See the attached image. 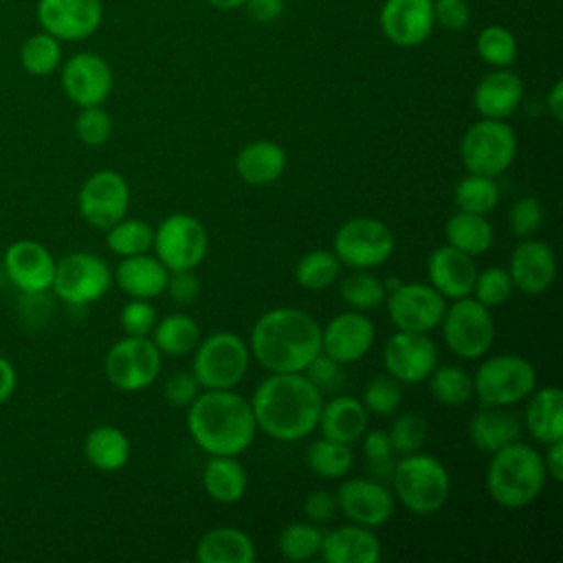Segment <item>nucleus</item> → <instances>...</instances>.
Returning <instances> with one entry per match:
<instances>
[{"mask_svg": "<svg viewBox=\"0 0 563 563\" xmlns=\"http://www.w3.org/2000/svg\"><path fill=\"white\" fill-rule=\"evenodd\" d=\"M321 405V391L303 372L271 374L251 398L257 429L282 442L308 438L319 424Z\"/></svg>", "mask_w": 563, "mask_h": 563, "instance_id": "nucleus-1", "label": "nucleus"}, {"mask_svg": "<svg viewBox=\"0 0 563 563\" xmlns=\"http://www.w3.org/2000/svg\"><path fill=\"white\" fill-rule=\"evenodd\" d=\"M249 350L271 374L303 372L321 352V325L306 310L273 308L253 323Z\"/></svg>", "mask_w": 563, "mask_h": 563, "instance_id": "nucleus-2", "label": "nucleus"}, {"mask_svg": "<svg viewBox=\"0 0 563 563\" xmlns=\"http://www.w3.org/2000/svg\"><path fill=\"white\" fill-rule=\"evenodd\" d=\"M187 431L209 455H240L257 431L251 400L233 389H205L187 407Z\"/></svg>", "mask_w": 563, "mask_h": 563, "instance_id": "nucleus-3", "label": "nucleus"}, {"mask_svg": "<svg viewBox=\"0 0 563 563\" xmlns=\"http://www.w3.org/2000/svg\"><path fill=\"white\" fill-rule=\"evenodd\" d=\"M486 468V490L490 499L508 510L530 506L545 486L543 455L517 440L490 453Z\"/></svg>", "mask_w": 563, "mask_h": 563, "instance_id": "nucleus-4", "label": "nucleus"}, {"mask_svg": "<svg viewBox=\"0 0 563 563\" xmlns=\"http://www.w3.org/2000/svg\"><path fill=\"white\" fill-rule=\"evenodd\" d=\"M389 482L398 501L418 517L438 512L451 493V477L444 464L420 451L396 460Z\"/></svg>", "mask_w": 563, "mask_h": 563, "instance_id": "nucleus-5", "label": "nucleus"}, {"mask_svg": "<svg viewBox=\"0 0 563 563\" xmlns=\"http://www.w3.org/2000/svg\"><path fill=\"white\" fill-rule=\"evenodd\" d=\"M194 352L191 374L202 389H233L246 376L251 350L235 332H213L200 339Z\"/></svg>", "mask_w": 563, "mask_h": 563, "instance_id": "nucleus-6", "label": "nucleus"}, {"mask_svg": "<svg viewBox=\"0 0 563 563\" xmlns=\"http://www.w3.org/2000/svg\"><path fill=\"white\" fill-rule=\"evenodd\" d=\"M537 387L532 363L519 354L486 358L473 376V394L484 407H510L526 400Z\"/></svg>", "mask_w": 563, "mask_h": 563, "instance_id": "nucleus-7", "label": "nucleus"}, {"mask_svg": "<svg viewBox=\"0 0 563 563\" xmlns=\"http://www.w3.org/2000/svg\"><path fill=\"white\" fill-rule=\"evenodd\" d=\"M517 134L501 119L475 121L460 141V158L468 174L501 176L515 161Z\"/></svg>", "mask_w": 563, "mask_h": 563, "instance_id": "nucleus-8", "label": "nucleus"}, {"mask_svg": "<svg viewBox=\"0 0 563 563\" xmlns=\"http://www.w3.org/2000/svg\"><path fill=\"white\" fill-rule=\"evenodd\" d=\"M440 325L446 347L460 358L475 361L493 347L495 321L490 317V308L482 306L471 295L453 299L444 310Z\"/></svg>", "mask_w": 563, "mask_h": 563, "instance_id": "nucleus-9", "label": "nucleus"}, {"mask_svg": "<svg viewBox=\"0 0 563 563\" xmlns=\"http://www.w3.org/2000/svg\"><path fill=\"white\" fill-rule=\"evenodd\" d=\"M332 253L350 268H376L385 264L396 246L391 229L378 218H350L345 220L332 242Z\"/></svg>", "mask_w": 563, "mask_h": 563, "instance_id": "nucleus-10", "label": "nucleus"}, {"mask_svg": "<svg viewBox=\"0 0 563 563\" xmlns=\"http://www.w3.org/2000/svg\"><path fill=\"white\" fill-rule=\"evenodd\" d=\"M152 249L169 273L196 271V266L207 257L209 233L198 218L176 211L154 229Z\"/></svg>", "mask_w": 563, "mask_h": 563, "instance_id": "nucleus-11", "label": "nucleus"}, {"mask_svg": "<svg viewBox=\"0 0 563 563\" xmlns=\"http://www.w3.org/2000/svg\"><path fill=\"white\" fill-rule=\"evenodd\" d=\"M163 354L150 336H123L106 352L103 372L121 391L147 389L161 372Z\"/></svg>", "mask_w": 563, "mask_h": 563, "instance_id": "nucleus-12", "label": "nucleus"}, {"mask_svg": "<svg viewBox=\"0 0 563 563\" xmlns=\"http://www.w3.org/2000/svg\"><path fill=\"white\" fill-rule=\"evenodd\" d=\"M112 284V271L103 257L86 251H75L57 260L53 292L70 303L86 306L101 299Z\"/></svg>", "mask_w": 563, "mask_h": 563, "instance_id": "nucleus-13", "label": "nucleus"}, {"mask_svg": "<svg viewBox=\"0 0 563 563\" xmlns=\"http://www.w3.org/2000/svg\"><path fill=\"white\" fill-rule=\"evenodd\" d=\"M77 207L90 227L106 231L125 218L130 207V185L119 172L99 169L84 180L77 194Z\"/></svg>", "mask_w": 563, "mask_h": 563, "instance_id": "nucleus-14", "label": "nucleus"}, {"mask_svg": "<svg viewBox=\"0 0 563 563\" xmlns=\"http://www.w3.org/2000/svg\"><path fill=\"white\" fill-rule=\"evenodd\" d=\"M385 301L391 323L407 332H431L440 325L446 310L444 297L431 284L422 282L394 286Z\"/></svg>", "mask_w": 563, "mask_h": 563, "instance_id": "nucleus-15", "label": "nucleus"}, {"mask_svg": "<svg viewBox=\"0 0 563 563\" xmlns=\"http://www.w3.org/2000/svg\"><path fill=\"white\" fill-rule=\"evenodd\" d=\"M35 13L42 31L59 42L86 40L103 20L101 0H37Z\"/></svg>", "mask_w": 563, "mask_h": 563, "instance_id": "nucleus-16", "label": "nucleus"}, {"mask_svg": "<svg viewBox=\"0 0 563 563\" xmlns=\"http://www.w3.org/2000/svg\"><path fill=\"white\" fill-rule=\"evenodd\" d=\"M114 86L110 64L90 51L75 53L62 66L64 95L79 108L101 106Z\"/></svg>", "mask_w": 563, "mask_h": 563, "instance_id": "nucleus-17", "label": "nucleus"}, {"mask_svg": "<svg viewBox=\"0 0 563 563\" xmlns=\"http://www.w3.org/2000/svg\"><path fill=\"white\" fill-rule=\"evenodd\" d=\"M336 508L347 517L352 523L365 528H378L387 523L394 515V495L374 477H352L345 479L336 493Z\"/></svg>", "mask_w": 563, "mask_h": 563, "instance_id": "nucleus-18", "label": "nucleus"}, {"mask_svg": "<svg viewBox=\"0 0 563 563\" xmlns=\"http://www.w3.org/2000/svg\"><path fill=\"white\" fill-rule=\"evenodd\" d=\"M383 365L402 385L422 383L438 365V347L427 332L398 330L383 350Z\"/></svg>", "mask_w": 563, "mask_h": 563, "instance_id": "nucleus-19", "label": "nucleus"}, {"mask_svg": "<svg viewBox=\"0 0 563 563\" xmlns=\"http://www.w3.org/2000/svg\"><path fill=\"white\" fill-rule=\"evenodd\" d=\"M2 264L13 286L26 295H42L53 286L57 260L37 240H15L9 244Z\"/></svg>", "mask_w": 563, "mask_h": 563, "instance_id": "nucleus-20", "label": "nucleus"}, {"mask_svg": "<svg viewBox=\"0 0 563 563\" xmlns=\"http://www.w3.org/2000/svg\"><path fill=\"white\" fill-rule=\"evenodd\" d=\"M376 328L361 310L336 314L321 328V352L341 365L361 361L374 345Z\"/></svg>", "mask_w": 563, "mask_h": 563, "instance_id": "nucleus-21", "label": "nucleus"}, {"mask_svg": "<svg viewBox=\"0 0 563 563\" xmlns=\"http://www.w3.org/2000/svg\"><path fill=\"white\" fill-rule=\"evenodd\" d=\"M378 24L383 35L402 48L420 46L433 31V2L431 0H385L380 7Z\"/></svg>", "mask_w": 563, "mask_h": 563, "instance_id": "nucleus-22", "label": "nucleus"}, {"mask_svg": "<svg viewBox=\"0 0 563 563\" xmlns=\"http://www.w3.org/2000/svg\"><path fill=\"white\" fill-rule=\"evenodd\" d=\"M508 275L512 286L526 295L545 292L556 277V257L552 246L543 240L521 238L510 253Z\"/></svg>", "mask_w": 563, "mask_h": 563, "instance_id": "nucleus-23", "label": "nucleus"}, {"mask_svg": "<svg viewBox=\"0 0 563 563\" xmlns=\"http://www.w3.org/2000/svg\"><path fill=\"white\" fill-rule=\"evenodd\" d=\"M427 277L444 299H460L473 292L477 266L473 255L446 244L431 251L427 260Z\"/></svg>", "mask_w": 563, "mask_h": 563, "instance_id": "nucleus-24", "label": "nucleus"}, {"mask_svg": "<svg viewBox=\"0 0 563 563\" xmlns=\"http://www.w3.org/2000/svg\"><path fill=\"white\" fill-rule=\"evenodd\" d=\"M523 101V81L508 68H495L484 75L473 92V106L482 119L506 121Z\"/></svg>", "mask_w": 563, "mask_h": 563, "instance_id": "nucleus-25", "label": "nucleus"}, {"mask_svg": "<svg viewBox=\"0 0 563 563\" xmlns=\"http://www.w3.org/2000/svg\"><path fill=\"white\" fill-rule=\"evenodd\" d=\"M319 554L325 563H378L383 550L372 528L352 523L325 532Z\"/></svg>", "mask_w": 563, "mask_h": 563, "instance_id": "nucleus-26", "label": "nucleus"}, {"mask_svg": "<svg viewBox=\"0 0 563 563\" xmlns=\"http://www.w3.org/2000/svg\"><path fill=\"white\" fill-rule=\"evenodd\" d=\"M169 279L167 266L147 253L123 257L114 271L117 286L132 299H154L165 292Z\"/></svg>", "mask_w": 563, "mask_h": 563, "instance_id": "nucleus-27", "label": "nucleus"}, {"mask_svg": "<svg viewBox=\"0 0 563 563\" xmlns=\"http://www.w3.org/2000/svg\"><path fill=\"white\" fill-rule=\"evenodd\" d=\"M471 442L486 453H495L521 438V420L506 407H484L468 420Z\"/></svg>", "mask_w": 563, "mask_h": 563, "instance_id": "nucleus-28", "label": "nucleus"}, {"mask_svg": "<svg viewBox=\"0 0 563 563\" xmlns=\"http://www.w3.org/2000/svg\"><path fill=\"white\" fill-rule=\"evenodd\" d=\"M523 424L528 433L541 442L550 444L563 438V391L556 385L541 387L528 396Z\"/></svg>", "mask_w": 563, "mask_h": 563, "instance_id": "nucleus-29", "label": "nucleus"}, {"mask_svg": "<svg viewBox=\"0 0 563 563\" xmlns=\"http://www.w3.org/2000/svg\"><path fill=\"white\" fill-rule=\"evenodd\" d=\"M286 169V152L282 145L268 139L246 143L235 156L238 176L253 187L275 183Z\"/></svg>", "mask_w": 563, "mask_h": 563, "instance_id": "nucleus-30", "label": "nucleus"}, {"mask_svg": "<svg viewBox=\"0 0 563 563\" xmlns=\"http://www.w3.org/2000/svg\"><path fill=\"white\" fill-rule=\"evenodd\" d=\"M317 427L323 438L354 444L367 429V409L352 396H332L321 405Z\"/></svg>", "mask_w": 563, "mask_h": 563, "instance_id": "nucleus-31", "label": "nucleus"}, {"mask_svg": "<svg viewBox=\"0 0 563 563\" xmlns=\"http://www.w3.org/2000/svg\"><path fill=\"white\" fill-rule=\"evenodd\" d=\"M196 559L200 563H255L257 550L244 530L233 526H218L200 537L196 545Z\"/></svg>", "mask_w": 563, "mask_h": 563, "instance_id": "nucleus-32", "label": "nucleus"}, {"mask_svg": "<svg viewBox=\"0 0 563 563\" xmlns=\"http://www.w3.org/2000/svg\"><path fill=\"white\" fill-rule=\"evenodd\" d=\"M202 488L218 504H235L244 497L249 477L235 455H211L202 468Z\"/></svg>", "mask_w": 563, "mask_h": 563, "instance_id": "nucleus-33", "label": "nucleus"}, {"mask_svg": "<svg viewBox=\"0 0 563 563\" xmlns=\"http://www.w3.org/2000/svg\"><path fill=\"white\" fill-rule=\"evenodd\" d=\"M84 455L90 466L103 473L119 471L130 460V440L114 424H99L84 438Z\"/></svg>", "mask_w": 563, "mask_h": 563, "instance_id": "nucleus-34", "label": "nucleus"}, {"mask_svg": "<svg viewBox=\"0 0 563 563\" xmlns=\"http://www.w3.org/2000/svg\"><path fill=\"white\" fill-rule=\"evenodd\" d=\"M444 235L451 246L457 251H464L473 257L484 255L495 240L493 224L488 222L486 216L482 213H471V211H453L444 224Z\"/></svg>", "mask_w": 563, "mask_h": 563, "instance_id": "nucleus-35", "label": "nucleus"}, {"mask_svg": "<svg viewBox=\"0 0 563 563\" xmlns=\"http://www.w3.org/2000/svg\"><path fill=\"white\" fill-rule=\"evenodd\" d=\"M200 339V325L194 321V317L185 312H172L163 319H156V325L152 330L154 345L161 354L167 356H185L194 352Z\"/></svg>", "mask_w": 563, "mask_h": 563, "instance_id": "nucleus-36", "label": "nucleus"}, {"mask_svg": "<svg viewBox=\"0 0 563 563\" xmlns=\"http://www.w3.org/2000/svg\"><path fill=\"white\" fill-rule=\"evenodd\" d=\"M306 464L314 475H319L323 479H341L354 466L352 444L336 442V440L321 435L319 440H312L308 444Z\"/></svg>", "mask_w": 563, "mask_h": 563, "instance_id": "nucleus-37", "label": "nucleus"}, {"mask_svg": "<svg viewBox=\"0 0 563 563\" xmlns=\"http://www.w3.org/2000/svg\"><path fill=\"white\" fill-rule=\"evenodd\" d=\"M429 378L431 396L446 407H462L473 398V376L457 365H435Z\"/></svg>", "mask_w": 563, "mask_h": 563, "instance_id": "nucleus-38", "label": "nucleus"}, {"mask_svg": "<svg viewBox=\"0 0 563 563\" xmlns=\"http://www.w3.org/2000/svg\"><path fill=\"white\" fill-rule=\"evenodd\" d=\"M154 242V227L145 220L121 218L110 229H106V244L114 255L130 257L141 255L152 249Z\"/></svg>", "mask_w": 563, "mask_h": 563, "instance_id": "nucleus-39", "label": "nucleus"}, {"mask_svg": "<svg viewBox=\"0 0 563 563\" xmlns=\"http://www.w3.org/2000/svg\"><path fill=\"white\" fill-rule=\"evenodd\" d=\"M341 262L332 251L317 249L303 253L295 264V282L306 290H323L339 277Z\"/></svg>", "mask_w": 563, "mask_h": 563, "instance_id": "nucleus-40", "label": "nucleus"}, {"mask_svg": "<svg viewBox=\"0 0 563 563\" xmlns=\"http://www.w3.org/2000/svg\"><path fill=\"white\" fill-rule=\"evenodd\" d=\"M20 64L29 75H51L62 64V42L46 31L26 37L20 48Z\"/></svg>", "mask_w": 563, "mask_h": 563, "instance_id": "nucleus-41", "label": "nucleus"}, {"mask_svg": "<svg viewBox=\"0 0 563 563\" xmlns=\"http://www.w3.org/2000/svg\"><path fill=\"white\" fill-rule=\"evenodd\" d=\"M321 539H323V532L317 528V523L290 521L286 528H282V532L277 537V548L284 559L301 563V561H310L319 554Z\"/></svg>", "mask_w": 563, "mask_h": 563, "instance_id": "nucleus-42", "label": "nucleus"}, {"mask_svg": "<svg viewBox=\"0 0 563 563\" xmlns=\"http://www.w3.org/2000/svg\"><path fill=\"white\" fill-rule=\"evenodd\" d=\"M453 202L457 205V209L462 211H471V213H490L497 202H499V187L495 183V178L488 176H479V174H468L464 176L455 189H453Z\"/></svg>", "mask_w": 563, "mask_h": 563, "instance_id": "nucleus-43", "label": "nucleus"}, {"mask_svg": "<svg viewBox=\"0 0 563 563\" xmlns=\"http://www.w3.org/2000/svg\"><path fill=\"white\" fill-rule=\"evenodd\" d=\"M341 297L352 310H374L385 303L387 288L385 284L369 273V268H356L341 282Z\"/></svg>", "mask_w": 563, "mask_h": 563, "instance_id": "nucleus-44", "label": "nucleus"}, {"mask_svg": "<svg viewBox=\"0 0 563 563\" xmlns=\"http://www.w3.org/2000/svg\"><path fill=\"white\" fill-rule=\"evenodd\" d=\"M475 48L482 62L493 68H508L517 59V40L501 24L484 26L477 35Z\"/></svg>", "mask_w": 563, "mask_h": 563, "instance_id": "nucleus-45", "label": "nucleus"}, {"mask_svg": "<svg viewBox=\"0 0 563 563\" xmlns=\"http://www.w3.org/2000/svg\"><path fill=\"white\" fill-rule=\"evenodd\" d=\"M363 407L374 416H391L402 402V383L391 374H378L363 389Z\"/></svg>", "mask_w": 563, "mask_h": 563, "instance_id": "nucleus-46", "label": "nucleus"}, {"mask_svg": "<svg viewBox=\"0 0 563 563\" xmlns=\"http://www.w3.org/2000/svg\"><path fill=\"white\" fill-rule=\"evenodd\" d=\"M363 440V455H365V464H367V473L378 479V482H389L391 473H394V449L389 442L387 431L374 429V431H365L361 435Z\"/></svg>", "mask_w": 563, "mask_h": 563, "instance_id": "nucleus-47", "label": "nucleus"}, {"mask_svg": "<svg viewBox=\"0 0 563 563\" xmlns=\"http://www.w3.org/2000/svg\"><path fill=\"white\" fill-rule=\"evenodd\" d=\"M427 420L420 413L413 411H405L398 418H394L387 435L391 442L394 453L398 455H409L422 449L424 440H427Z\"/></svg>", "mask_w": 563, "mask_h": 563, "instance_id": "nucleus-48", "label": "nucleus"}, {"mask_svg": "<svg viewBox=\"0 0 563 563\" xmlns=\"http://www.w3.org/2000/svg\"><path fill=\"white\" fill-rule=\"evenodd\" d=\"M515 286H512V279L508 275V268H501V266H488L484 268L482 273L477 271V277H475V286H473V297L486 306V308H497V306H504L510 295H512Z\"/></svg>", "mask_w": 563, "mask_h": 563, "instance_id": "nucleus-49", "label": "nucleus"}, {"mask_svg": "<svg viewBox=\"0 0 563 563\" xmlns=\"http://www.w3.org/2000/svg\"><path fill=\"white\" fill-rule=\"evenodd\" d=\"M75 134L84 145L99 147L112 136V117L101 106L81 108L75 119Z\"/></svg>", "mask_w": 563, "mask_h": 563, "instance_id": "nucleus-50", "label": "nucleus"}, {"mask_svg": "<svg viewBox=\"0 0 563 563\" xmlns=\"http://www.w3.org/2000/svg\"><path fill=\"white\" fill-rule=\"evenodd\" d=\"M508 222L517 238H532L543 224L541 202L532 196H523V198L515 200V205L510 207V213H508Z\"/></svg>", "mask_w": 563, "mask_h": 563, "instance_id": "nucleus-51", "label": "nucleus"}, {"mask_svg": "<svg viewBox=\"0 0 563 563\" xmlns=\"http://www.w3.org/2000/svg\"><path fill=\"white\" fill-rule=\"evenodd\" d=\"M119 323L128 336H147L156 325V310L150 299H130L121 308Z\"/></svg>", "mask_w": 563, "mask_h": 563, "instance_id": "nucleus-52", "label": "nucleus"}, {"mask_svg": "<svg viewBox=\"0 0 563 563\" xmlns=\"http://www.w3.org/2000/svg\"><path fill=\"white\" fill-rule=\"evenodd\" d=\"M308 380L323 394V391H339L345 385V374L341 369V363L330 358L328 354L319 352L308 367L303 369Z\"/></svg>", "mask_w": 563, "mask_h": 563, "instance_id": "nucleus-53", "label": "nucleus"}, {"mask_svg": "<svg viewBox=\"0 0 563 563\" xmlns=\"http://www.w3.org/2000/svg\"><path fill=\"white\" fill-rule=\"evenodd\" d=\"M200 383L191 372H176L163 385V396L174 407H189L194 398L200 394Z\"/></svg>", "mask_w": 563, "mask_h": 563, "instance_id": "nucleus-54", "label": "nucleus"}, {"mask_svg": "<svg viewBox=\"0 0 563 563\" xmlns=\"http://www.w3.org/2000/svg\"><path fill=\"white\" fill-rule=\"evenodd\" d=\"M433 20L446 31H464L471 22V7L466 0H431Z\"/></svg>", "mask_w": 563, "mask_h": 563, "instance_id": "nucleus-55", "label": "nucleus"}, {"mask_svg": "<svg viewBox=\"0 0 563 563\" xmlns=\"http://www.w3.org/2000/svg\"><path fill=\"white\" fill-rule=\"evenodd\" d=\"M165 292L169 295V299L174 303L187 306V303H194L198 299L200 282L194 275V271H174V273H169Z\"/></svg>", "mask_w": 563, "mask_h": 563, "instance_id": "nucleus-56", "label": "nucleus"}, {"mask_svg": "<svg viewBox=\"0 0 563 563\" xmlns=\"http://www.w3.org/2000/svg\"><path fill=\"white\" fill-rule=\"evenodd\" d=\"M336 497L332 490H325V488H319V490H312L306 495L303 499V515L308 517V521L312 523H325L334 517L336 512Z\"/></svg>", "mask_w": 563, "mask_h": 563, "instance_id": "nucleus-57", "label": "nucleus"}, {"mask_svg": "<svg viewBox=\"0 0 563 563\" xmlns=\"http://www.w3.org/2000/svg\"><path fill=\"white\" fill-rule=\"evenodd\" d=\"M286 0H246L244 9L249 18L257 24H271L284 13Z\"/></svg>", "mask_w": 563, "mask_h": 563, "instance_id": "nucleus-58", "label": "nucleus"}, {"mask_svg": "<svg viewBox=\"0 0 563 563\" xmlns=\"http://www.w3.org/2000/svg\"><path fill=\"white\" fill-rule=\"evenodd\" d=\"M543 464H545V473H548L554 482H561V479H563V438L548 444Z\"/></svg>", "mask_w": 563, "mask_h": 563, "instance_id": "nucleus-59", "label": "nucleus"}, {"mask_svg": "<svg viewBox=\"0 0 563 563\" xmlns=\"http://www.w3.org/2000/svg\"><path fill=\"white\" fill-rule=\"evenodd\" d=\"M15 385H18L15 367L9 363V358L0 356V405L13 396Z\"/></svg>", "mask_w": 563, "mask_h": 563, "instance_id": "nucleus-60", "label": "nucleus"}, {"mask_svg": "<svg viewBox=\"0 0 563 563\" xmlns=\"http://www.w3.org/2000/svg\"><path fill=\"white\" fill-rule=\"evenodd\" d=\"M545 108L550 112V117L561 123L563 121V81H554V86L550 88L548 97H545Z\"/></svg>", "mask_w": 563, "mask_h": 563, "instance_id": "nucleus-61", "label": "nucleus"}, {"mask_svg": "<svg viewBox=\"0 0 563 563\" xmlns=\"http://www.w3.org/2000/svg\"><path fill=\"white\" fill-rule=\"evenodd\" d=\"M213 9H220V11H231V9H240L244 7L246 0H207Z\"/></svg>", "mask_w": 563, "mask_h": 563, "instance_id": "nucleus-62", "label": "nucleus"}]
</instances>
